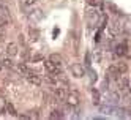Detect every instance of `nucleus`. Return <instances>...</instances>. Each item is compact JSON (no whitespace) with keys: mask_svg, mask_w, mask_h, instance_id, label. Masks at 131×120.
<instances>
[{"mask_svg":"<svg viewBox=\"0 0 131 120\" xmlns=\"http://www.w3.org/2000/svg\"><path fill=\"white\" fill-rule=\"evenodd\" d=\"M44 68H46V71H48V74H54V76H55V74H59V73H62L60 67L54 65L51 60H46V62H44Z\"/></svg>","mask_w":131,"mask_h":120,"instance_id":"1","label":"nucleus"},{"mask_svg":"<svg viewBox=\"0 0 131 120\" xmlns=\"http://www.w3.org/2000/svg\"><path fill=\"white\" fill-rule=\"evenodd\" d=\"M25 79L29 81L32 85H36V87H38V85H41V78H40L38 74H36V73L30 71V70H29V73L25 74Z\"/></svg>","mask_w":131,"mask_h":120,"instance_id":"2","label":"nucleus"},{"mask_svg":"<svg viewBox=\"0 0 131 120\" xmlns=\"http://www.w3.org/2000/svg\"><path fill=\"white\" fill-rule=\"evenodd\" d=\"M70 71H71V74L74 78H82L84 73H85V70H84V67L81 65V63H74V65H71Z\"/></svg>","mask_w":131,"mask_h":120,"instance_id":"3","label":"nucleus"},{"mask_svg":"<svg viewBox=\"0 0 131 120\" xmlns=\"http://www.w3.org/2000/svg\"><path fill=\"white\" fill-rule=\"evenodd\" d=\"M54 95H55V98L60 101V100H67L68 92H67V89H65V87L57 85V87H54Z\"/></svg>","mask_w":131,"mask_h":120,"instance_id":"4","label":"nucleus"},{"mask_svg":"<svg viewBox=\"0 0 131 120\" xmlns=\"http://www.w3.org/2000/svg\"><path fill=\"white\" fill-rule=\"evenodd\" d=\"M79 101H81V96H79V93H78V92H73V93H68V96H67V103H68L71 107L78 106V104H79Z\"/></svg>","mask_w":131,"mask_h":120,"instance_id":"5","label":"nucleus"},{"mask_svg":"<svg viewBox=\"0 0 131 120\" xmlns=\"http://www.w3.org/2000/svg\"><path fill=\"white\" fill-rule=\"evenodd\" d=\"M87 19H89L90 27H93L95 24H98V19H100L98 11H95V10H89V13H87Z\"/></svg>","mask_w":131,"mask_h":120,"instance_id":"6","label":"nucleus"},{"mask_svg":"<svg viewBox=\"0 0 131 120\" xmlns=\"http://www.w3.org/2000/svg\"><path fill=\"white\" fill-rule=\"evenodd\" d=\"M114 54L117 55V57H125V55L128 54V46H126L125 43H120V44H117V46H115V51H114Z\"/></svg>","mask_w":131,"mask_h":120,"instance_id":"7","label":"nucleus"},{"mask_svg":"<svg viewBox=\"0 0 131 120\" xmlns=\"http://www.w3.org/2000/svg\"><path fill=\"white\" fill-rule=\"evenodd\" d=\"M44 17V13H43V10H33V11H29V19L30 21H35V22H38V21H41Z\"/></svg>","mask_w":131,"mask_h":120,"instance_id":"8","label":"nucleus"},{"mask_svg":"<svg viewBox=\"0 0 131 120\" xmlns=\"http://www.w3.org/2000/svg\"><path fill=\"white\" fill-rule=\"evenodd\" d=\"M17 52H19V49H17L16 43H10L6 46V55L8 57H14V55H17Z\"/></svg>","mask_w":131,"mask_h":120,"instance_id":"9","label":"nucleus"},{"mask_svg":"<svg viewBox=\"0 0 131 120\" xmlns=\"http://www.w3.org/2000/svg\"><path fill=\"white\" fill-rule=\"evenodd\" d=\"M48 60H51L54 65H57V67H62V57H60V54H51Z\"/></svg>","mask_w":131,"mask_h":120,"instance_id":"10","label":"nucleus"},{"mask_svg":"<svg viewBox=\"0 0 131 120\" xmlns=\"http://www.w3.org/2000/svg\"><path fill=\"white\" fill-rule=\"evenodd\" d=\"M115 68L118 70L120 74H125V73L128 71V65H126L125 62H117V63H115Z\"/></svg>","mask_w":131,"mask_h":120,"instance_id":"11","label":"nucleus"},{"mask_svg":"<svg viewBox=\"0 0 131 120\" xmlns=\"http://www.w3.org/2000/svg\"><path fill=\"white\" fill-rule=\"evenodd\" d=\"M29 33H30V40H32V41H38V40H40V30H38V29H33V27H30Z\"/></svg>","mask_w":131,"mask_h":120,"instance_id":"12","label":"nucleus"},{"mask_svg":"<svg viewBox=\"0 0 131 120\" xmlns=\"http://www.w3.org/2000/svg\"><path fill=\"white\" fill-rule=\"evenodd\" d=\"M5 109H6V112L10 114V115H13V117L17 115V114H16V109H14V106H13L11 103H6V104H5Z\"/></svg>","mask_w":131,"mask_h":120,"instance_id":"13","label":"nucleus"},{"mask_svg":"<svg viewBox=\"0 0 131 120\" xmlns=\"http://www.w3.org/2000/svg\"><path fill=\"white\" fill-rule=\"evenodd\" d=\"M2 63H3V67H5V68H13V67H14V63H13V60H11L10 57L2 59Z\"/></svg>","mask_w":131,"mask_h":120,"instance_id":"14","label":"nucleus"},{"mask_svg":"<svg viewBox=\"0 0 131 120\" xmlns=\"http://www.w3.org/2000/svg\"><path fill=\"white\" fill-rule=\"evenodd\" d=\"M92 96H93V103H95V104H100V92H98L96 89L92 90Z\"/></svg>","mask_w":131,"mask_h":120,"instance_id":"15","label":"nucleus"},{"mask_svg":"<svg viewBox=\"0 0 131 120\" xmlns=\"http://www.w3.org/2000/svg\"><path fill=\"white\" fill-rule=\"evenodd\" d=\"M17 71H19L21 73V74H27V73H29V68H27L25 67V63H19V65H17Z\"/></svg>","mask_w":131,"mask_h":120,"instance_id":"16","label":"nucleus"},{"mask_svg":"<svg viewBox=\"0 0 131 120\" xmlns=\"http://www.w3.org/2000/svg\"><path fill=\"white\" fill-rule=\"evenodd\" d=\"M62 117H63V114L60 112V111H57V109H54L49 114V118H62Z\"/></svg>","mask_w":131,"mask_h":120,"instance_id":"17","label":"nucleus"},{"mask_svg":"<svg viewBox=\"0 0 131 120\" xmlns=\"http://www.w3.org/2000/svg\"><path fill=\"white\" fill-rule=\"evenodd\" d=\"M43 59H44V57H43V55H41V54H33V55H32V57H30V60H32L33 63H36V62H41Z\"/></svg>","mask_w":131,"mask_h":120,"instance_id":"18","label":"nucleus"},{"mask_svg":"<svg viewBox=\"0 0 131 120\" xmlns=\"http://www.w3.org/2000/svg\"><path fill=\"white\" fill-rule=\"evenodd\" d=\"M87 3L92 5V6H98V5L103 3V0H87Z\"/></svg>","mask_w":131,"mask_h":120,"instance_id":"19","label":"nucleus"},{"mask_svg":"<svg viewBox=\"0 0 131 120\" xmlns=\"http://www.w3.org/2000/svg\"><path fill=\"white\" fill-rule=\"evenodd\" d=\"M35 3H36V0H24V5H27V6H32Z\"/></svg>","mask_w":131,"mask_h":120,"instance_id":"20","label":"nucleus"},{"mask_svg":"<svg viewBox=\"0 0 131 120\" xmlns=\"http://www.w3.org/2000/svg\"><path fill=\"white\" fill-rule=\"evenodd\" d=\"M6 21H8V17H5V16H0V27H3V25L6 24Z\"/></svg>","mask_w":131,"mask_h":120,"instance_id":"21","label":"nucleus"},{"mask_svg":"<svg viewBox=\"0 0 131 120\" xmlns=\"http://www.w3.org/2000/svg\"><path fill=\"white\" fill-rule=\"evenodd\" d=\"M5 70V67H3V63H2V60H0V71H3Z\"/></svg>","mask_w":131,"mask_h":120,"instance_id":"22","label":"nucleus"}]
</instances>
